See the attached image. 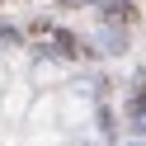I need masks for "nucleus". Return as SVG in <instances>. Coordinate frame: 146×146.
<instances>
[{
    "instance_id": "nucleus-1",
    "label": "nucleus",
    "mask_w": 146,
    "mask_h": 146,
    "mask_svg": "<svg viewBox=\"0 0 146 146\" xmlns=\"http://www.w3.org/2000/svg\"><path fill=\"white\" fill-rule=\"evenodd\" d=\"M52 47H57L61 57H76V38H71L66 29H57V33H52Z\"/></svg>"
},
{
    "instance_id": "nucleus-2",
    "label": "nucleus",
    "mask_w": 146,
    "mask_h": 146,
    "mask_svg": "<svg viewBox=\"0 0 146 146\" xmlns=\"http://www.w3.org/2000/svg\"><path fill=\"white\" fill-rule=\"evenodd\" d=\"M66 5H80V0H66Z\"/></svg>"
}]
</instances>
